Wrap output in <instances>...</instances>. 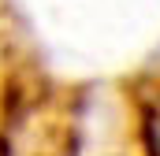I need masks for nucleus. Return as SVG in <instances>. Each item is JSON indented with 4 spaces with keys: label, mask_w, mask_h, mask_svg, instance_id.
I'll return each instance as SVG.
<instances>
[{
    "label": "nucleus",
    "mask_w": 160,
    "mask_h": 156,
    "mask_svg": "<svg viewBox=\"0 0 160 156\" xmlns=\"http://www.w3.org/2000/svg\"><path fill=\"white\" fill-rule=\"evenodd\" d=\"M149 153L160 156V97H157V104L149 108Z\"/></svg>",
    "instance_id": "f257e3e1"
}]
</instances>
